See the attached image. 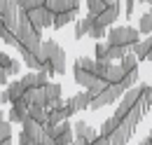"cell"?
<instances>
[{
    "mask_svg": "<svg viewBox=\"0 0 152 145\" xmlns=\"http://www.w3.org/2000/svg\"><path fill=\"white\" fill-rule=\"evenodd\" d=\"M91 145H110V138H105V136H101V133H98Z\"/></svg>",
    "mask_w": 152,
    "mask_h": 145,
    "instance_id": "cell-39",
    "label": "cell"
},
{
    "mask_svg": "<svg viewBox=\"0 0 152 145\" xmlns=\"http://www.w3.org/2000/svg\"><path fill=\"white\" fill-rule=\"evenodd\" d=\"M119 14H122V2H119V0H113V2H108V7L96 17V21L108 28V26H113L115 21L119 19Z\"/></svg>",
    "mask_w": 152,
    "mask_h": 145,
    "instance_id": "cell-8",
    "label": "cell"
},
{
    "mask_svg": "<svg viewBox=\"0 0 152 145\" xmlns=\"http://www.w3.org/2000/svg\"><path fill=\"white\" fill-rule=\"evenodd\" d=\"M21 127H23V129H21V133H23L33 145H38V141L45 136V127H42L40 122H35L33 117H26V119L21 122Z\"/></svg>",
    "mask_w": 152,
    "mask_h": 145,
    "instance_id": "cell-7",
    "label": "cell"
},
{
    "mask_svg": "<svg viewBox=\"0 0 152 145\" xmlns=\"http://www.w3.org/2000/svg\"><path fill=\"white\" fill-rule=\"evenodd\" d=\"M28 117H33L40 124H45V122H47V108H45V105H31V108H28Z\"/></svg>",
    "mask_w": 152,
    "mask_h": 145,
    "instance_id": "cell-27",
    "label": "cell"
},
{
    "mask_svg": "<svg viewBox=\"0 0 152 145\" xmlns=\"http://www.w3.org/2000/svg\"><path fill=\"white\" fill-rule=\"evenodd\" d=\"M26 96V87H23V82L21 80H14V82H10L5 89L0 91V103H17L19 98Z\"/></svg>",
    "mask_w": 152,
    "mask_h": 145,
    "instance_id": "cell-5",
    "label": "cell"
},
{
    "mask_svg": "<svg viewBox=\"0 0 152 145\" xmlns=\"http://www.w3.org/2000/svg\"><path fill=\"white\" fill-rule=\"evenodd\" d=\"M126 72L122 70V66L119 63H110V70H108V75H105V80L110 82V84H115V82H122V77H124Z\"/></svg>",
    "mask_w": 152,
    "mask_h": 145,
    "instance_id": "cell-26",
    "label": "cell"
},
{
    "mask_svg": "<svg viewBox=\"0 0 152 145\" xmlns=\"http://www.w3.org/2000/svg\"><path fill=\"white\" fill-rule=\"evenodd\" d=\"M70 145H89V143H84V141H80V138H75V141H73Z\"/></svg>",
    "mask_w": 152,
    "mask_h": 145,
    "instance_id": "cell-43",
    "label": "cell"
},
{
    "mask_svg": "<svg viewBox=\"0 0 152 145\" xmlns=\"http://www.w3.org/2000/svg\"><path fill=\"white\" fill-rule=\"evenodd\" d=\"M148 138H150V141H152V131H150V133H148Z\"/></svg>",
    "mask_w": 152,
    "mask_h": 145,
    "instance_id": "cell-50",
    "label": "cell"
},
{
    "mask_svg": "<svg viewBox=\"0 0 152 145\" xmlns=\"http://www.w3.org/2000/svg\"><path fill=\"white\" fill-rule=\"evenodd\" d=\"M21 82H23L26 89H40V87H45V84L49 82V72H45V70H28L23 77H21Z\"/></svg>",
    "mask_w": 152,
    "mask_h": 145,
    "instance_id": "cell-10",
    "label": "cell"
},
{
    "mask_svg": "<svg viewBox=\"0 0 152 145\" xmlns=\"http://www.w3.org/2000/svg\"><path fill=\"white\" fill-rule=\"evenodd\" d=\"M26 98H28L31 105H45V108H47V98H45L42 87H40V89H26Z\"/></svg>",
    "mask_w": 152,
    "mask_h": 145,
    "instance_id": "cell-19",
    "label": "cell"
},
{
    "mask_svg": "<svg viewBox=\"0 0 152 145\" xmlns=\"http://www.w3.org/2000/svg\"><path fill=\"white\" fill-rule=\"evenodd\" d=\"M138 101H140V84L138 87H131V89H126L124 91V96L119 98V103H117V110H115V115L122 119L126 112L131 108H136L138 105Z\"/></svg>",
    "mask_w": 152,
    "mask_h": 145,
    "instance_id": "cell-3",
    "label": "cell"
},
{
    "mask_svg": "<svg viewBox=\"0 0 152 145\" xmlns=\"http://www.w3.org/2000/svg\"><path fill=\"white\" fill-rule=\"evenodd\" d=\"M14 2H17V7H21V5H23V2H26V0H14Z\"/></svg>",
    "mask_w": 152,
    "mask_h": 145,
    "instance_id": "cell-47",
    "label": "cell"
},
{
    "mask_svg": "<svg viewBox=\"0 0 152 145\" xmlns=\"http://www.w3.org/2000/svg\"><path fill=\"white\" fill-rule=\"evenodd\" d=\"M119 124H122V119H119L117 115H113V117H108V119L101 124V131H98V133H101V136H105V138H110L115 131H117V127H119Z\"/></svg>",
    "mask_w": 152,
    "mask_h": 145,
    "instance_id": "cell-17",
    "label": "cell"
},
{
    "mask_svg": "<svg viewBox=\"0 0 152 145\" xmlns=\"http://www.w3.org/2000/svg\"><path fill=\"white\" fill-rule=\"evenodd\" d=\"M108 84H110L108 80H103V77H96V80H94V84H91V87H89L87 91H89L91 96H98L101 91H105V89H108Z\"/></svg>",
    "mask_w": 152,
    "mask_h": 145,
    "instance_id": "cell-30",
    "label": "cell"
},
{
    "mask_svg": "<svg viewBox=\"0 0 152 145\" xmlns=\"http://www.w3.org/2000/svg\"><path fill=\"white\" fill-rule=\"evenodd\" d=\"M75 19H77V12H61V14H54V23H52V28L61 31L63 26H68V23L75 21Z\"/></svg>",
    "mask_w": 152,
    "mask_h": 145,
    "instance_id": "cell-18",
    "label": "cell"
},
{
    "mask_svg": "<svg viewBox=\"0 0 152 145\" xmlns=\"http://www.w3.org/2000/svg\"><path fill=\"white\" fill-rule=\"evenodd\" d=\"M21 72V61L19 59H12V63H10V68H7V75L10 77H17Z\"/></svg>",
    "mask_w": 152,
    "mask_h": 145,
    "instance_id": "cell-34",
    "label": "cell"
},
{
    "mask_svg": "<svg viewBox=\"0 0 152 145\" xmlns=\"http://www.w3.org/2000/svg\"><path fill=\"white\" fill-rule=\"evenodd\" d=\"M84 5H87V12H89L91 17H98V14L108 7V0H84Z\"/></svg>",
    "mask_w": 152,
    "mask_h": 145,
    "instance_id": "cell-23",
    "label": "cell"
},
{
    "mask_svg": "<svg viewBox=\"0 0 152 145\" xmlns=\"http://www.w3.org/2000/svg\"><path fill=\"white\" fill-rule=\"evenodd\" d=\"M138 2H150V0H138Z\"/></svg>",
    "mask_w": 152,
    "mask_h": 145,
    "instance_id": "cell-51",
    "label": "cell"
},
{
    "mask_svg": "<svg viewBox=\"0 0 152 145\" xmlns=\"http://www.w3.org/2000/svg\"><path fill=\"white\" fill-rule=\"evenodd\" d=\"M2 141H12V122L10 119H2L0 122V143Z\"/></svg>",
    "mask_w": 152,
    "mask_h": 145,
    "instance_id": "cell-31",
    "label": "cell"
},
{
    "mask_svg": "<svg viewBox=\"0 0 152 145\" xmlns=\"http://www.w3.org/2000/svg\"><path fill=\"white\" fill-rule=\"evenodd\" d=\"M42 52H45V68L42 70L52 75H63L66 72V49L56 40H42Z\"/></svg>",
    "mask_w": 152,
    "mask_h": 145,
    "instance_id": "cell-1",
    "label": "cell"
},
{
    "mask_svg": "<svg viewBox=\"0 0 152 145\" xmlns=\"http://www.w3.org/2000/svg\"><path fill=\"white\" fill-rule=\"evenodd\" d=\"M105 35H108V28L94 19V23H91V28H89V37H94V40H105Z\"/></svg>",
    "mask_w": 152,
    "mask_h": 145,
    "instance_id": "cell-28",
    "label": "cell"
},
{
    "mask_svg": "<svg viewBox=\"0 0 152 145\" xmlns=\"http://www.w3.org/2000/svg\"><path fill=\"white\" fill-rule=\"evenodd\" d=\"M91 98H94V96L84 89V91H77L75 96H70V98H68V103L75 108V112H82V110H89V105H91Z\"/></svg>",
    "mask_w": 152,
    "mask_h": 145,
    "instance_id": "cell-12",
    "label": "cell"
},
{
    "mask_svg": "<svg viewBox=\"0 0 152 145\" xmlns=\"http://www.w3.org/2000/svg\"><path fill=\"white\" fill-rule=\"evenodd\" d=\"M38 145H54V141H52L49 136H42V138L38 141Z\"/></svg>",
    "mask_w": 152,
    "mask_h": 145,
    "instance_id": "cell-42",
    "label": "cell"
},
{
    "mask_svg": "<svg viewBox=\"0 0 152 145\" xmlns=\"http://www.w3.org/2000/svg\"><path fill=\"white\" fill-rule=\"evenodd\" d=\"M87 129H89V124L87 122H75L73 124V133H75V138H80V141H84V133H87Z\"/></svg>",
    "mask_w": 152,
    "mask_h": 145,
    "instance_id": "cell-33",
    "label": "cell"
},
{
    "mask_svg": "<svg viewBox=\"0 0 152 145\" xmlns=\"http://www.w3.org/2000/svg\"><path fill=\"white\" fill-rule=\"evenodd\" d=\"M138 59L133 56V52H129V54L124 56V59H119V66H122V70L124 72H131V70H138Z\"/></svg>",
    "mask_w": 152,
    "mask_h": 145,
    "instance_id": "cell-25",
    "label": "cell"
},
{
    "mask_svg": "<svg viewBox=\"0 0 152 145\" xmlns=\"http://www.w3.org/2000/svg\"><path fill=\"white\" fill-rule=\"evenodd\" d=\"M136 2H138V0H126V2H124V14H126V19L133 14V7H136Z\"/></svg>",
    "mask_w": 152,
    "mask_h": 145,
    "instance_id": "cell-38",
    "label": "cell"
},
{
    "mask_svg": "<svg viewBox=\"0 0 152 145\" xmlns=\"http://www.w3.org/2000/svg\"><path fill=\"white\" fill-rule=\"evenodd\" d=\"M70 2V10L73 12H80V7H82V0H68Z\"/></svg>",
    "mask_w": 152,
    "mask_h": 145,
    "instance_id": "cell-41",
    "label": "cell"
},
{
    "mask_svg": "<svg viewBox=\"0 0 152 145\" xmlns=\"http://www.w3.org/2000/svg\"><path fill=\"white\" fill-rule=\"evenodd\" d=\"M7 77H10V75H7V70L0 66V87H7V84H10V82H7Z\"/></svg>",
    "mask_w": 152,
    "mask_h": 145,
    "instance_id": "cell-40",
    "label": "cell"
},
{
    "mask_svg": "<svg viewBox=\"0 0 152 145\" xmlns=\"http://www.w3.org/2000/svg\"><path fill=\"white\" fill-rule=\"evenodd\" d=\"M145 61H152V47H150V52H148V59Z\"/></svg>",
    "mask_w": 152,
    "mask_h": 145,
    "instance_id": "cell-46",
    "label": "cell"
},
{
    "mask_svg": "<svg viewBox=\"0 0 152 145\" xmlns=\"http://www.w3.org/2000/svg\"><path fill=\"white\" fill-rule=\"evenodd\" d=\"M138 145H152V141H150V138H143V141H140Z\"/></svg>",
    "mask_w": 152,
    "mask_h": 145,
    "instance_id": "cell-44",
    "label": "cell"
},
{
    "mask_svg": "<svg viewBox=\"0 0 152 145\" xmlns=\"http://www.w3.org/2000/svg\"><path fill=\"white\" fill-rule=\"evenodd\" d=\"M5 31V17H0V33Z\"/></svg>",
    "mask_w": 152,
    "mask_h": 145,
    "instance_id": "cell-45",
    "label": "cell"
},
{
    "mask_svg": "<svg viewBox=\"0 0 152 145\" xmlns=\"http://www.w3.org/2000/svg\"><path fill=\"white\" fill-rule=\"evenodd\" d=\"M138 33L140 35H150L152 33V10L145 12V14H140V19H138Z\"/></svg>",
    "mask_w": 152,
    "mask_h": 145,
    "instance_id": "cell-22",
    "label": "cell"
},
{
    "mask_svg": "<svg viewBox=\"0 0 152 145\" xmlns=\"http://www.w3.org/2000/svg\"><path fill=\"white\" fill-rule=\"evenodd\" d=\"M150 47H152V37H145V40H138V42L133 45L131 52H133V56H136L138 61H145V59H148V52H150Z\"/></svg>",
    "mask_w": 152,
    "mask_h": 145,
    "instance_id": "cell-16",
    "label": "cell"
},
{
    "mask_svg": "<svg viewBox=\"0 0 152 145\" xmlns=\"http://www.w3.org/2000/svg\"><path fill=\"white\" fill-rule=\"evenodd\" d=\"M47 0H26L23 5H21L19 10H26V12H31V10H35V7H42Z\"/></svg>",
    "mask_w": 152,
    "mask_h": 145,
    "instance_id": "cell-35",
    "label": "cell"
},
{
    "mask_svg": "<svg viewBox=\"0 0 152 145\" xmlns=\"http://www.w3.org/2000/svg\"><path fill=\"white\" fill-rule=\"evenodd\" d=\"M138 40H140V33H138V28H133V26H113V28L108 31V35H105V42H108V45L129 47V49H131Z\"/></svg>",
    "mask_w": 152,
    "mask_h": 145,
    "instance_id": "cell-2",
    "label": "cell"
},
{
    "mask_svg": "<svg viewBox=\"0 0 152 145\" xmlns=\"http://www.w3.org/2000/svg\"><path fill=\"white\" fill-rule=\"evenodd\" d=\"M94 19L96 17H91V14H87L84 19H75V40H82L84 35H89V28H91V23H94Z\"/></svg>",
    "mask_w": 152,
    "mask_h": 145,
    "instance_id": "cell-14",
    "label": "cell"
},
{
    "mask_svg": "<svg viewBox=\"0 0 152 145\" xmlns=\"http://www.w3.org/2000/svg\"><path fill=\"white\" fill-rule=\"evenodd\" d=\"M138 105L143 108V112H148L152 108V87L150 84H140V101Z\"/></svg>",
    "mask_w": 152,
    "mask_h": 145,
    "instance_id": "cell-21",
    "label": "cell"
},
{
    "mask_svg": "<svg viewBox=\"0 0 152 145\" xmlns=\"http://www.w3.org/2000/svg\"><path fill=\"white\" fill-rule=\"evenodd\" d=\"M73 80H75L82 89H89V87L94 84L96 75H94V72H89V70H84V68H80V66H73Z\"/></svg>",
    "mask_w": 152,
    "mask_h": 145,
    "instance_id": "cell-13",
    "label": "cell"
},
{
    "mask_svg": "<svg viewBox=\"0 0 152 145\" xmlns=\"http://www.w3.org/2000/svg\"><path fill=\"white\" fill-rule=\"evenodd\" d=\"M150 10H152V0H150Z\"/></svg>",
    "mask_w": 152,
    "mask_h": 145,
    "instance_id": "cell-52",
    "label": "cell"
},
{
    "mask_svg": "<svg viewBox=\"0 0 152 145\" xmlns=\"http://www.w3.org/2000/svg\"><path fill=\"white\" fill-rule=\"evenodd\" d=\"M10 63H12V56H10V54H5V52L0 49V66H2L5 70H7V68H10Z\"/></svg>",
    "mask_w": 152,
    "mask_h": 145,
    "instance_id": "cell-37",
    "label": "cell"
},
{
    "mask_svg": "<svg viewBox=\"0 0 152 145\" xmlns=\"http://www.w3.org/2000/svg\"><path fill=\"white\" fill-rule=\"evenodd\" d=\"M42 91H45V98H47V108H52V105L63 101V87L58 82H47L42 87Z\"/></svg>",
    "mask_w": 152,
    "mask_h": 145,
    "instance_id": "cell-11",
    "label": "cell"
},
{
    "mask_svg": "<svg viewBox=\"0 0 152 145\" xmlns=\"http://www.w3.org/2000/svg\"><path fill=\"white\" fill-rule=\"evenodd\" d=\"M19 7L14 0H0V17H17Z\"/></svg>",
    "mask_w": 152,
    "mask_h": 145,
    "instance_id": "cell-24",
    "label": "cell"
},
{
    "mask_svg": "<svg viewBox=\"0 0 152 145\" xmlns=\"http://www.w3.org/2000/svg\"><path fill=\"white\" fill-rule=\"evenodd\" d=\"M94 63L96 59H91V56H80V59H75V66H80V68H84V70L94 72Z\"/></svg>",
    "mask_w": 152,
    "mask_h": 145,
    "instance_id": "cell-32",
    "label": "cell"
},
{
    "mask_svg": "<svg viewBox=\"0 0 152 145\" xmlns=\"http://www.w3.org/2000/svg\"><path fill=\"white\" fill-rule=\"evenodd\" d=\"M96 136H98V131H96L94 127H89V129H87V133H84V143H89V145H91Z\"/></svg>",
    "mask_w": 152,
    "mask_h": 145,
    "instance_id": "cell-36",
    "label": "cell"
},
{
    "mask_svg": "<svg viewBox=\"0 0 152 145\" xmlns=\"http://www.w3.org/2000/svg\"><path fill=\"white\" fill-rule=\"evenodd\" d=\"M52 141H54V145H70L73 141H75V133H73V124H70L68 119L58 122L56 129H54V136H52Z\"/></svg>",
    "mask_w": 152,
    "mask_h": 145,
    "instance_id": "cell-6",
    "label": "cell"
},
{
    "mask_svg": "<svg viewBox=\"0 0 152 145\" xmlns=\"http://www.w3.org/2000/svg\"><path fill=\"white\" fill-rule=\"evenodd\" d=\"M2 119H5V112H2V108H0V122H2Z\"/></svg>",
    "mask_w": 152,
    "mask_h": 145,
    "instance_id": "cell-48",
    "label": "cell"
},
{
    "mask_svg": "<svg viewBox=\"0 0 152 145\" xmlns=\"http://www.w3.org/2000/svg\"><path fill=\"white\" fill-rule=\"evenodd\" d=\"M117 98H115L110 91L105 89V91H101L98 96H94L91 98V105H89V110H101V108H105V105H110V103H115Z\"/></svg>",
    "mask_w": 152,
    "mask_h": 145,
    "instance_id": "cell-15",
    "label": "cell"
},
{
    "mask_svg": "<svg viewBox=\"0 0 152 145\" xmlns=\"http://www.w3.org/2000/svg\"><path fill=\"white\" fill-rule=\"evenodd\" d=\"M28 19H31V23H33V28L35 31H45V28H52V23H54V14L42 5V7H35V10H31L28 12Z\"/></svg>",
    "mask_w": 152,
    "mask_h": 145,
    "instance_id": "cell-4",
    "label": "cell"
},
{
    "mask_svg": "<svg viewBox=\"0 0 152 145\" xmlns=\"http://www.w3.org/2000/svg\"><path fill=\"white\" fill-rule=\"evenodd\" d=\"M45 7L52 12V14H61V12H73L70 10V2L68 0H47Z\"/></svg>",
    "mask_w": 152,
    "mask_h": 145,
    "instance_id": "cell-20",
    "label": "cell"
},
{
    "mask_svg": "<svg viewBox=\"0 0 152 145\" xmlns=\"http://www.w3.org/2000/svg\"><path fill=\"white\" fill-rule=\"evenodd\" d=\"M28 108H31V103H28V98L23 96V98H19L17 103H12V108L7 112V119H10L12 124H21V122L28 117Z\"/></svg>",
    "mask_w": 152,
    "mask_h": 145,
    "instance_id": "cell-9",
    "label": "cell"
},
{
    "mask_svg": "<svg viewBox=\"0 0 152 145\" xmlns=\"http://www.w3.org/2000/svg\"><path fill=\"white\" fill-rule=\"evenodd\" d=\"M94 59H98V61H108V42H105V40H98V42H96Z\"/></svg>",
    "mask_w": 152,
    "mask_h": 145,
    "instance_id": "cell-29",
    "label": "cell"
},
{
    "mask_svg": "<svg viewBox=\"0 0 152 145\" xmlns=\"http://www.w3.org/2000/svg\"><path fill=\"white\" fill-rule=\"evenodd\" d=\"M0 145H12V141H2V143H0Z\"/></svg>",
    "mask_w": 152,
    "mask_h": 145,
    "instance_id": "cell-49",
    "label": "cell"
}]
</instances>
